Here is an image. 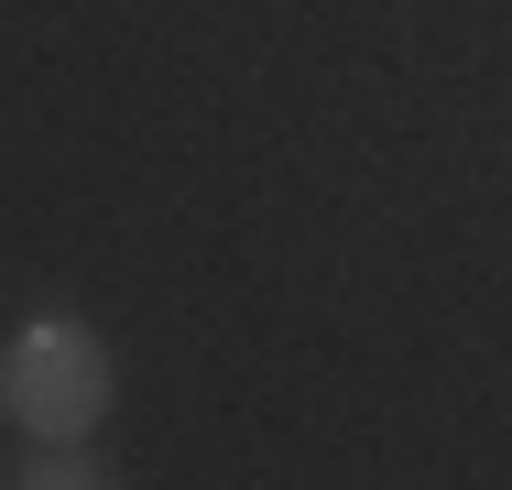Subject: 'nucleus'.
Returning <instances> with one entry per match:
<instances>
[{
	"label": "nucleus",
	"mask_w": 512,
	"mask_h": 490,
	"mask_svg": "<svg viewBox=\"0 0 512 490\" xmlns=\"http://www.w3.org/2000/svg\"><path fill=\"white\" fill-rule=\"evenodd\" d=\"M109 392V338L88 316H22L11 327V349H0V425L11 436H33V447H66V436H99Z\"/></svg>",
	"instance_id": "f257e3e1"
},
{
	"label": "nucleus",
	"mask_w": 512,
	"mask_h": 490,
	"mask_svg": "<svg viewBox=\"0 0 512 490\" xmlns=\"http://www.w3.org/2000/svg\"><path fill=\"white\" fill-rule=\"evenodd\" d=\"M0 490H120V469H109L88 436H66V447H22V469Z\"/></svg>",
	"instance_id": "f03ea898"
}]
</instances>
